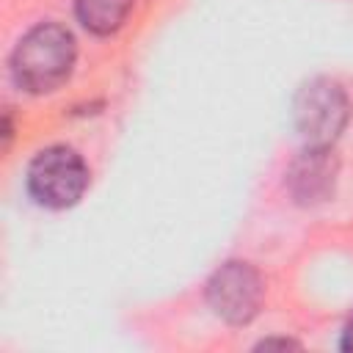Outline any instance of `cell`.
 <instances>
[{"instance_id": "cell-1", "label": "cell", "mask_w": 353, "mask_h": 353, "mask_svg": "<svg viewBox=\"0 0 353 353\" xmlns=\"http://www.w3.org/2000/svg\"><path fill=\"white\" fill-rule=\"evenodd\" d=\"M74 55V36L63 25L41 22L19 39L11 55V74L25 91L44 94L69 77Z\"/></svg>"}, {"instance_id": "cell-2", "label": "cell", "mask_w": 353, "mask_h": 353, "mask_svg": "<svg viewBox=\"0 0 353 353\" xmlns=\"http://www.w3.org/2000/svg\"><path fill=\"white\" fill-rule=\"evenodd\" d=\"M88 188V165L69 146L41 149L28 168L30 196L50 210H63L80 201Z\"/></svg>"}, {"instance_id": "cell-3", "label": "cell", "mask_w": 353, "mask_h": 353, "mask_svg": "<svg viewBox=\"0 0 353 353\" xmlns=\"http://www.w3.org/2000/svg\"><path fill=\"white\" fill-rule=\"evenodd\" d=\"M350 105L331 80H312L295 97V124L309 146H328L347 124Z\"/></svg>"}, {"instance_id": "cell-4", "label": "cell", "mask_w": 353, "mask_h": 353, "mask_svg": "<svg viewBox=\"0 0 353 353\" xmlns=\"http://www.w3.org/2000/svg\"><path fill=\"white\" fill-rule=\"evenodd\" d=\"M262 279L259 273L245 265V262H229L221 270H215V276L207 284V298L210 306L218 317H223L226 323H248L262 303Z\"/></svg>"}, {"instance_id": "cell-5", "label": "cell", "mask_w": 353, "mask_h": 353, "mask_svg": "<svg viewBox=\"0 0 353 353\" xmlns=\"http://www.w3.org/2000/svg\"><path fill=\"white\" fill-rule=\"evenodd\" d=\"M292 188L301 199H314V196H323L328 190V185L334 182V168H331V160H328V146H309L303 152V157L295 163L292 174Z\"/></svg>"}, {"instance_id": "cell-6", "label": "cell", "mask_w": 353, "mask_h": 353, "mask_svg": "<svg viewBox=\"0 0 353 353\" xmlns=\"http://www.w3.org/2000/svg\"><path fill=\"white\" fill-rule=\"evenodd\" d=\"M132 3L135 0H74V11L85 30L108 36L124 25L127 14L132 11Z\"/></svg>"}, {"instance_id": "cell-7", "label": "cell", "mask_w": 353, "mask_h": 353, "mask_svg": "<svg viewBox=\"0 0 353 353\" xmlns=\"http://www.w3.org/2000/svg\"><path fill=\"white\" fill-rule=\"evenodd\" d=\"M342 347H345V350H353V317H350V323H347V328H345V336H342Z\"/></svg>"}]
</instances>
